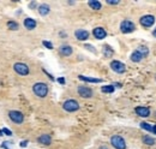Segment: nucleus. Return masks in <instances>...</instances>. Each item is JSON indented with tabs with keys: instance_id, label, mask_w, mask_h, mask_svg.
I'll return each instance as SVG.
<instances>
[{
	"instance_id": "412c9836",
	"label": "nucleus",
	"mask_w": 156,
	"mask_h": 149,
	"mask_svg": "<svg viewBox=\"0 0 156 149\" xmlns=\"http://www.w3.org/2000/svg\"><path fill=\"white\" fill-rule=\"evenodd\" d=\"M103 54H105V57H112V54H113V49L109 47V46H103Z\"/></svg>"
},
{
	"instance_id": "f257e3e1",
	"label": "nucleus",
	"mask_w": 156,
	"mask_h": 149,
	"mask_svg": "<svg viewBox=\"0 0 156 149\" xmlns=\"http://www.w3.org/2000/svg\"><path fill=\"white\" fill-rule=\"evenodd\" d=\"M33 92L35 95H37L39 98H46L47 94H48V87L46 83H42V82H39V83H35L33 85Z\"/></svg>"
},
{
	"instance_id": "6e6552de",
	"label": "nucleus",
	"mask_w": 156,
	"mask_h": 149,
	"mask_svg": "<svg viewBox=\"0 0 156 149\" xmlns=\"http://www.w3.org/2000/svg\"><path fill=\"white\" fill-rule=\"evenodd\" d=\"M78 94L82 96V98H85V99H89L92 96V90L89 88V87H85V85H80L78 87Z\"/></svg>"
},
{
	"instance_id": "9b49d317",
	"label": "nucleus",
	"mask_w": 156,
	"mask_h": 149,
	"mask_svg": "<svg viewBox=\"0 0 156 149\" xmlns=\"http://www.w3.org/2000/svg\"><path fill=\"white\" fill-rule=\"evenodd\" d=\"M75 35H76V37H77L79 41H84V40H86V39L89 37V33H88L86 30H83V29L76 30Z\"/></svg>"
},
{
	"instance_id": "473e14b6",
	"label": "nucleus",
	"mask_w": 156,
	"mask_h": 149,
	"mask_svg": "<svg viewBox=\"0 0 156 149\" xmlns=\"http://www.w3.org/2000/svg\"><path fill=\"white\" fill-rule=\"evenodd\" d=\"M100 149H108V148H106V147H102V148H100Z\"/></svg>"
},
{
	"instance_id": "f03ea898",
	"label": "nucleus",
	"mask_w": 156,
	"mask_h": 149,
	"mask_svg": "<svg viewBox=\"0 0 156 149\" xmlns=\"http://www.w3.org/2000/svg\"><path fill=\"white\" fill-rule=\"evenodd\" d=\"M111 143H112V146L115 149H126V143H125L124 138L120 137V136H118V135L112 136Z\"/></svg>"
},
{
	"instance_id": "c756f323",
	"label": "nucleus",
	"mask_w": 156,
	"mask_h": 149,
	"mask_svg": "<svg viewBox=\"0 0 156 149\" xmlns=\"http://www.w3.org/2000/svg\"><path fill=\"white\" fill-rule=\"evenodd\" d=\"M27 143H28L27 141H25V142H22V143H20V147H25V146H27Z\"/></svg>"
},
{
	"instance_id": "a211bd4d",
	"label": "nucleus",
	"mask_w": 156,
	"mask_h": 149,
	"mask_svg": "<svg viewBox=\"0 0 156 149\" xmlns=\"http://www.w3.org/2000/svg\"><path fill=\"white\" fill-rule=\"evenodd\" d=\"M49 6L48 5H41L40 7H39V12H40V14L41 16H47L48 13H49Z\"/></svg>"
},
{
	"instance_id": "4be33fe9",
	"label": "nucleus",
	"mask_w": 156,
	"mask_h": 149,
	"mask_svg": "<svg viewBox=\"0 0 156 149\" xmlns=\"http://www.w3.org/2000/svg\"><path fill=\"white\" fill-rule=\"evenodd\" d=\"M101 92L102 93H113L114 92V85H103L102 88H101Z\"/></svg>"
},
{
	"instance_id": "6ab92c4d",
	"label": "nucleus",
	"mask_w": 156,
	"mask_h": 149,
	"mask_svg": "<svg viewBox=\"0 0 156 149\" xmlns=\"http://www.w3.org/2000/svg\"><path fill=\"white\" fill-rule=\"evenodd\" d=\"M142 141H143V143H145V144H148V146H153V144H155V140H154L153 137L148 136V135L143 136Z\"/></svg>"
},
{
	"instance_id": "f8f14e48",
	"label": "nucleus",
	"mask_w": 156,
	"mask_h": 149,
	"mask_svg": "<svg viewBox=\"0 0 156 149\" xmlns=\"http://www.w3.org/2000/svg\"><path fill=\"white\" fill-rule=\"evenodd\" d=\"M136 113L139 116V117H149L150 116V110L148 107H137L136 108Z\"/></svg>"
},
{
	"instance_id": "dca6fc26",
	"label": "nucleus",
	"mask_w": 156,
	"mask_h": 149,
	"mask_svg": "<svg viewBox=\"0 0 156 149\" xmlns=\"http://www.w3.org/2000/svg\"><path fill=\"white\" fill-rule=\"evenodd\" d=\"M142 59H143V55H142L138 51H135V52L131 54V60H132L133 63H139Z\"/></svg>"
},
{
	"instance_id": "0eeeda50",
	"label": "nucleus",
	"mask_w": 156,
	"mask_h": 149,
	"mask_svg": "<svg viewBox=\"0 0 156 149\" xmlns=\"http://www.w3.org/2000/svg\"><path fill=\"white\" fill-rule=\"evenodd\" d=\"M111 69H112L113 71H115L117 73H124V72L126 71L125 65H124L123 63L118 61V60H113V61L111 63Z\"/></svg>"
},
{
	"instance_id": "a878e982",
	"label": "nucleus",
	"mask_w": 156,
	"mask_h": 149,
	"mask_svg": "<svg viewBox=\"0 0 156 149\" xmlns=\"http://www.w3.org/2000/svg\"><path fill=\"white\" fill-rule=\"evenodd\" d=\"M42 43H43V46H45V47H47L48 49H52V48H53V45H52L49 41H43Z\"/></svg>"
},
{
	"instance_id": "cd10ccee",
	"label": "nucleus",
	"mask_w": 156,
	"mask_h": 149,
	"mask_svg": "<svg viewBox=\"0 0 156 149\" xmlns=\"http://www.w3.org/2000/svg\"><path fill=\"white\" fill-rule=\"evenodd\" d=\"M107 4H109V5H118V4H119V1H118V0H115V1H112V0H107Z\"/></svg>"
},
{
	"instance_id": "7ed1b4c3",
	"label": "nucleus",
	"mask_w": 156,
	"mask_h": 149,
	"mask_svg": "<svg viewBox=\"0 0 156 149\" xmlns=\"http://www.w3.org/2000/svg\"><path fill=\"white\" fill-rule=\"evenodd\" d=\"M13 69L20 76H28L29 75V66L24 63H16L13 65Z\"/></svg>"
},
{
	"instance_id": "4468645a",
	"label": "nucleus",
	"mask_w": 156,
	"mask_h": 149,
	"mask_svg": "<svg viewBox=\"0 0 156 149\" xmlns=\"http://www.w3.org/2000/svg\"><path fill=\"white\" fill-rule=\"evenodd\" d=\"M24 26H25L28 30H33V29H35V26H36V20L33 19V18H25V19H24Z\"/></svg>"
},
{
	"instance_id": "9d476101",
	"label": "nucleus",
	"mask_w": 156,
	"mask_h": 149,
	"mask_svg": "<svg viewBox=\"0 0 156 149\" xmlns=\"http://www.w3.org/2000/svg\"><path fill=\"white\" fill-rule=\"evenodd\" d=\"M92 34H94V36H95L97 40H102V39H105V37L107 36L106 30H105L103 28H101V26L95 28V29H94V31H92Z\"/></svg>"
},
{
	"instance_id": "c85d7f7f",
	"label": "nucleus",
	"mask_w": 156,
	"mask_h": 149,
	"mask_svg": "<svg viewBox=\"0 0 156 149\" xmlns=\"http://www.w3.org/2000/svg\"><path fill=\"white\" fill-rule=\"evenodd\" d=\"M58 82H59V83H61V84H64V83H65V78L60 77V78H58Z\"/></svg>"
},
{
	"instance_id": "f3484780",
	"label": "nucleus",
	"mask_w": 156,
	"mask_h": 149,
	"mask_svg": "<svg viewBox=\"0 0 156 149\" xmlns=\"http://www.w3.org/2000/svg\"><path fill=\"white\" fill-rule=\"evenodd\" d=\"M79 79L84 81V82H90V83H101L102 79H98V78H91V77H85V76H79Z\"/></svg>"
},
{
	"instance_id": "2eb2a0df",
	"label": "nucleus",
	"mask_w": 156,
	"mask_h": 149,
	"mask_svg": "<svg viewBox=\"0 0 156 149\" xmlns=\"http://www.w3.org/2000/svg\"><path fill=\"white\" fill-rule=\"evenodd\" d=\"M59 52L64 57H69V55L72 54V47H70V46H61L60 49H59Z\"/></svg>"
},
{
	"instance_id": "aec40b11",
	"label": "nucleus",
	"mask_w": 156,
	"mask_h": 149,
	"mask_svg": "<svg viewBox=\"0 0 156 149\" xmlns=\"http://www.w3.org/2000/svg\"><path fill=\"white\" fill-rule=\"evenodd\" d=\"M88 4H89V6H90L92 10H100V8H101V2H100V1H97V0L89 1Z\"/></svg>"
},
{
	"instance_id": "1a4fd4ad",
	"label": "nucleus",
	"mask_w": 156,
	"mask_h": 149,
	"mask_svg": "<svg viewBox=\"0 0 156 149\" xmlns=\"http://www.w3.org/2000/svg\"><path fill=\"white\" fill-rule=\"evenodd\" d=\"M154 23H155V17L151 16V14H147V16H143V17L141 18V24H142L143 26L149 28V26H151Z\"/></svg>"
},
{
	"instance_id": "20e7f679",
	"label": "nucleus",
	"mask_w": 156,
	"mask_h": 149,
	"mask_svg": "<svg viewBox=\"0 0 156 149\" xmlns=\"http://www.w3.org/2000/svg\"><path fill=\"white\" fill-rule=\"evenodd\" d=\"M8 116H10V119L13 123H16V124H22L23 120H24V116L19 111H10L8 112Z\"/></svg>"
},
{
	"instance_id": "393cba45",
	"label": "nucleus",
	"mask_w": 156,
	"mask_h": 149,
	"mask_svg": "<svg viewBox=\"0 0 156 149\" xmlns=\"http://www.w3.org/2000/svg\"><path fill=\"white\" fill-rule=\"evenodd\" d=\"M141 128H142L143 130H147V131L153 132V126H151L150 124H148V123H141Z\"/></svg>"
},
{
	"instance_id": "423d86ee",
	"label": "nucleus",
	"mask_w": 156,
	"mask_h": 149,
	"mask_svg": "<svg viewBox=\"0 0 156 149\" xmlns=\"http://www.w3.org/2000/svg\"><path fill=\"white\" fill-rule=\"evenodd\" d=\"M120 30L121 33L124 34H129V33H132L135 30V24L131 22V20H123L121 24H120Z\"/></svg>"
},
{
	"instance_id": "5701e85b",
	"label": "nucleus",
	"mask_w": 156,
	"mask_h": 149,
	"mask_svg": "<svg viewBox=\"0 0 156 149\" xmlns=\"http://www.w3.org/2000/svg\"><path fill=\"white\" fill-rule=\"evenodd\" d=\"M137 51H138V52H139V53L143 55V58H144V57H147V55L149 54V49H148L145 46H141V47H139Z\"/></svg>"
},
{
	"instance_id": "2f4dec72",
	"label": "nucleus",
	"mask_w": 156,
	"mask_h": 149,
	"mask_svg": "<svg viewBox=\"0 0 156 149\" xmlns=\"http://www.w3.org/2000/svg\"><path fill=\"white\" fill-rule=\"evenodd\" d=\"M153 35H154V36H155V37H156V29H155V30H154V31H153Z\"/></svg>"
},
{
	"instance_id": "bb28decb",
	"label": "nucleus",
	"mask_w": 156,
	"mask_h": 149,
	"mask_svg": "<svg viewBox=\"0 0 156 149\" xmlns=\"http://www.w3.org/2000/svg\"><path fill=\"white\" fill-rule=\"evenodd\" d=\"M1 132H4V134H5V135H7V136H11V135H12V132H11L8 129H2V130H1Z\"/></svg>"
},
{
	"instance_id": "b1692460",
	"label": "nucleus",
	"mask_w": 156,
	"mask_h": 149,
	"mask_svg": "<svg viewBox=\"0 0 156 149\" xmlns=\"http://www.w3.org/2000/svg\"><path fill=\"white\" fill-rule=\"evenodd\" d=\"M7 28L11 29V30H17L18 29V23H16L13 20H10V22H7Z\"/></svg>"
},
{
	"instance_id": "7c9ffc66",
	"label": "nucleus",
	"mask_w": 156,
	"mask_h": 149,
	"mask_svg": "<svg viewBox=\"0 0 156 149\" xmlns=\"http://www.w3.org/2000/svg\"><path fill=\"white\" fill-rule=\"evenodd\" d=\"M153 132H154V134H156V125H155V126H153Z\"/></svg>"
},
{
	"instance_id": "39448f33",
	"label": "nucleus",
	"mask_w": 156,
	"mask_h": 149,
	"mask_svg": "<svg viewBox=\"0 0 156 149\" xmlns=\"http://www.w3.org/2000/svg\"><path fill=\"white\" fill-rule=\"evenodd\" d=\"M63 107L67 112H75V111L79 110V104H78L76 100H67V101L64 102Z\"/></svg>"
},
{
	"instance_id": "ddd939ff",
	"label": "nucleus",
	"mask_w": 156,
	"mask_h": 149,
	"mask_svg": "<svg viewBox=\"0 0 156 149\" xmlns=\"http://www.w3.org/2000/svg\"><path fill=\"white\" fill-rule=\"evenodd\" d=\"M39 143H41V144H45V146H49L51 143H52V137L49 136V135H47V134H45V135H41L40 137H39Z\"/></svg>"
}]
</instances>
